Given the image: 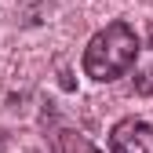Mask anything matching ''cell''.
<instances>
[{"instance_id": "3", "label": "cell", "mask_w": 153, "mask_h": 153, "mask_svg": "<svg viewBox=\"0 0 153 153\" xmlns=\"http://www.w3.org/2000/svg\"><path fill=\"white\" fill-rule=\"evenodd\" d=\"M131 84H135V95H153V22L146 29V44H139V59L131 66Z\"/></svg>"}, {"instance_id": "1", "label": "cell", "mask_w": 153, "mask_h": 153, "mask_svg": "<svg viewBox=\"0 0 153 153\" xmlns=\"http://www.w3.org/2000/svg\"><path fill=\"white\" fill-rule=\"evenodd\" d=\"M139 44L142 40H139L135 26H128L124 18L102 26L84 44V55H80L84 76L95 80V84H109V80H117V76H128L131 66H135V59H139Z\"/></svg>"}, {"instance_id": "4", "label": "cell", "mask_w": 153, "mask_h": 153, "mask_svg": "<svg viewBox=\"0 0 153 153\" xmlns=\"http://www.w3.org/2000/svg\"><path fill=\"white\" fill-rule=\"evenodd\" d=\"M59 153H102V149L95 146L84 131H76V128H62V131H59Z\"/></svg>"}, {"instance_id": "2", "label": "cell", "mask_w": 153, "mask_h": 153, "mask_svg": "<svg viewBox=\"0 0 153 153\" xmlns=\"http://www.w3.org/2000/svg\"><path fill=\"white\" fill-rule=\"evenodd\" d=\"M109 153H153V124L142 117H124L109 128Z\"/></svg>"}]
</instances>
